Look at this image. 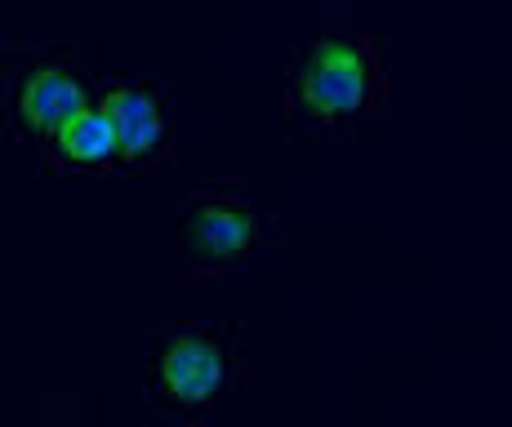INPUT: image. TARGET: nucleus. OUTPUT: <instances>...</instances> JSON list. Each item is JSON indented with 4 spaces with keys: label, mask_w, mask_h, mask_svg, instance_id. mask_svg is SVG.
Instances as JSON below:
<instances>
[{
    "label": "nucleus",
    "mask_w": 512,
    "mask_h": 427,
    "mask_svg": "<svg viewBox=\"0 0 512 427\" xmlns=\"http://www.w3.org/2000/svg\"><path fill=\"white\" fill-rule=\"evenodd\" d=\"M250 330L245 321L165 325L143 361V405L152 419L179 427L210 423L214 410L245 383Z\"/></svg>",
    "instance_id": "obj_1"
},
{
    "label": "nucleus",
    "mask_w": 512,
    "mask_h": 427,
    "mask_svg": "<svg viewBox=\"0 0 512 427\" xmlns=\"http://www.w3.org/2000/svg\"><path fill=\"white\" fill-rule=\"evenodd\" d=\"M183 223V258L179 281H223L250 254L272 250L281 223V187L277 183H214V187H183L179 196Z\"/></svg>",
    "instance_id": "obj_2"
},
{
    "label": "nucleus",
    "mask_w": 512,
    "mask_h": 427,
    "mask_svg": "<svg viewBox=\"0 0 512 427\" xmlns=\"http://www.w3.org/2000/svg\"><path fill=\"white\" fill-rule=\"evenodd\" d=\"M290 112L308 129H348L383 103V63L366 36H312L290 67Z\"/></svg>",
    "instance_id": "obj_3"
},
{
    "label": "nucleus",
    "mask_w": 512,
    "mask_h": 427,
    "mask_svg": "<svg viewBox=\"0 0 512 427\" xmlns=\"http://www.w3.org/2000/svg\"><path fill=\"white\" fill-rule=\"evenodd\" d=\"M9 85V121L18 138L45 152L58 138L72 116L98 103L90 76L72 63V58H32V63H14L5 72Z\"/></svg>",
    "instance_id": "obj_4"
},
{
    "label": "nucleus",
    "mask_w": 512,
    "mask_h": 427,
    "mask_svg": "<svg viewBox=\"0 0 512 427\" xmlns=\"http://www.w3.org/2000/svg\"><path fill=\"white\" fill-rule=\"evenodd\" d=\"M98 107L121 134V156L130 170H156L170 156V98L143 81L98 85Z\"/></svg>",
    "instance_id": "obj_5"
},
{
    "label": "nucleus",
    "mask_w": 512,
    "mask_h": 427,
    "mask_svg": "<svg viewBox=\"0 0 512 427\" xmlns=\"http://www.w3.org/2000/svg\"><path fill=\"white\" fill-rule=\"evenodd\" d=\"M45 165L49 170H81V174H98V170H116L125 165L121 156V134H116L112 116L103 107H85L81 116H72L58 138L45 147Z\"/></svg>",
    "instance_id": "obj_6"
},
{
    "label": "nucleus",
    "mask_w": 512,
    "mask_h": 427,
    "mask_svg": "<svg viewBox=\"0 0 512 427\" xmlns=\"http://www.w3.org/2000/svg\"><path fill=\"white\" fill-rule=\"evenodd\" d=\"M36 427H94L72 392H45L36 401Z\"/></svg>",
    "instance_id": "obj_7"
}]
</instances>
